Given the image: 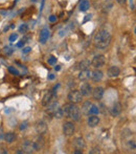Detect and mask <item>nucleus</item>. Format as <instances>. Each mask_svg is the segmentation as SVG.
Listing matches in <instances>:
<instances>
[{
	"label": "nucleus",
	"mask_w": 136,
	"mask_h": 154,
	"mask_svg": "<svg viewBox=\"0 0 136 154\" xmlns=\"http://www.w3.org/2000/svg\"><path fill=\"white\" fill-rule=\"evenodd\" d=\"M103 77H104V72L102 70H100V69H96V68H95V70L91 71V75H90V78H91L93 82L102 81Z\"/></svg>",
	"instance_id": "obj_13"
},
{
	"label": "nucleus",
	"mask_w": 136,
	"mask_h": 154,
	"mask_svg": "<svg viewBox=\"0 0 136 154\" xmlns=\"http://www.w3.org/2000/svg\"><path fill=\"white\" fill-rule=\"evenodd\" d=\"M90 75H91V71H90L89 69H83V70L80 71L77 78H79V80H81V81H87L90 78Z\"/></svg>",
	"instance_id": "obj_17"
},
{
	"label": "nucleus",
	"mask_w": 136,
	"mask_h": 154,
	"mask_svg": "<svg viewBox=\"0 0 136 154\" xmlns=\"http://www.w3.org/2000/svg\"><path fill=\"white\" fill-rule=\"evenodd\" d=\"M35 145H34V142L32 140H25L23 143V152L24 153H33L35 152Z\"/></svg>",
	"instance_id": "obj_10"
},
{
	"label": "nucleus",
	"mask_w": 136,
	"mask_h": 154,
	"mask_svg": "<svg viewBox=\"0 0 136 154\" xmlns=\"http://www.w3.org/2000/svg\"><path fill=\"white\" fill-rule=\"evenodd\" d=\"M56 20H57V17H56L55 15H51V16L49 17V21H50V22H55Z\"/></svg>",
	"instance_id": "obj_33"
},
{
	"label": "nucleus",
	"mask_w": 136,
	"mask_h": 154,
	"mask_svg": "<svg viewBox=\"0 0 136 154\" xmlns=\"http://www.w3.org/2000/svg\"><path fill=\"white\" fill-rule=\"evenodd\" d=\"M116 1H117V3L122 4V5H124V4H126L127 0H116Z\"/></svg>",
	"instance_id": "obj_36"
},
{
	"label": "nucleus",
	"mask_w": 136,
	"mask_h": 154,
	"mask_svg": "<svg viewBox=\"0 0 136 154\" xmlns=\"http://www.w3.org/2000/svg\"><path fill=\"white\" fill-rule=\"evenodd\" d=\"M27 31H29V26L26 24H22L19 27V32H26Z\"/></svg>",
	"instance_id": "obj_28"
},
{
	"label": "nucleus",
	"mask_w": 136,
	"mask_h": 154,
	"mask_svg": "<svg viewBox=\"0 0 136 154\" xmlns=\"http://www.w3.org/2000/svg\"><path fill=\"white\" fill-rule=\"evenodd\" d=\"M80 92L83 97H89L92 92V87L89 83H83L80 87Z\"/></svg>",
	"instance_id": "obj_8"
},
{
	"label": "nucleus",
	"mask_w": 136,
	"mask_h": 154,
	"mask_svg": "<svg viewBox=\"0 0 136 154\" xmlns=\"http://www.w3.org/2000/svg\"><path fill=\"white\" fill-rule=\"evenodd\" d=\"M57 63V58L55 56H49L48 57V64L50 65H55Z\"/></svg>",
	"instance_id": "obj_26"
},
{
	"label": "nucleus",
	"mask_w": 136,
	"mask_h": 154,
	"mask_svg": "<svg viewBox=\"0 0 136 154\" xmlns=\"http://www.w3.org/2000/svg\"><path fill=\"white\" fill-rule=\"evenodd\" d=\"M31 1H33V2H37L38 0H31Z\"/></svg>",
	"instance_id": "obj_41"
},
{
	"label": "nucleus",
	"mask_w": 136,
	"mask_h": 154,
	"mask_svg": "<svg viewBox=\"0 0 136 154\" xmlns=\"http://www.w3.org/2000/svg\"><path fill=\"white\" fill-rule=\"evenodd\" d=\"M92 106V103L89 101H86L83 103L82 105V108L80 109V111L84 114V116H89V110H90V107Z\"/></svg>",
	"instance_id": "obj_18"
},
{
	"label": "nucleus",
	"mask_w": 136,
	"mask_h": 154,
	"mask_svg": "<svg viewBox=\"0 0 136 154\" xmlns=\"http://www.w3.org/2000/svg\"><path fill=\"white\" fill-rule=\"evenodd\" d=\"M49 36H50V32H49L48 29H43L42 31L40 32V37H39V41L42 44H45L48 40Z\"/></svg>",
	"instance_id": "obj_12"
},
{
	"label": "nucleus",
	"mask_w": 136,
	"mask_h": 154,
	"mask_svg": "<svg viewBox=\"0 0 136 154\" xmlns=\"http://www.w3.org/2000/svg\"><path fill=\"white\" fill-rule=\"evenodd\" d=\"M34 145H35V150L36 151L41 150V149L43 148V146H44V138L40 135L36 140V142H34Z\"/></svg>",
	"instance_id": "obj_20"
},
{
	"label": "nucleus",
	"mask_w": 136,
	"mask_h": 154,
	"mask_svg": "<svg viewBox=\"0 0 136 154\" xmlns=\"http://www.w3.org/2000/svg\"><path fill=\"white\" fill-rule=\"evenodd\" d=\"M36 131L38 134L40 135H43L47 132V125L44 121H39L38 123L36 124Z\"/></svg>",
	"instance_id": "obj_9"
},
{
	"label": "nucleus",
	"mask_w": 136,
	"mask_h": 154,
	"mask_svg": "<svg viewBox=\"0 0 136 154\" xmlns=\"http://www.w3.org/2000/svg\"><path fill=\"white\" fill-rule=\"evenodd\" d=\"M48 79L49 80H53V79H55V75H53V73H50V75H48Z\"/></svg>",
	"instance_id": "obj_37"
},
{
	"label": "nucleus",
	"mask_w": 136,
	"mask_h": 154,
	"mask_svg": "<svg viewBox=\"0 0 136 154\" xmlns=\"http://www.w3.org/2000/svg\"><path fill=\"white\" fill-rule=\"evenodd\" d=\"M18 39V34H12L10 36V41L11 42H15Z\"/></svg>",
	"instance_id": "obj_29"
},
{
	"label": "nucleus",
	"mask_w": 136,
	"mask_h": 154,
	"mask_svg": "<svg viewBox=\"0 0 136 154\" xmlns=\"http://www.w3.org/2000/svg\"><path fill=\"white\" fill-rule=\"evenodd\" d=\"M98 112H100V108L98 107L96 105H93L92 104V106L90 107V110H89V116L90 114H98Z\"/></svg>",
	"instance_id": "obj_24"
},
{
	"label": "nucleus",
	"mask_w": 136,
	"mask_h": 154,
	"mask_svg": "<svg viewBox=\"0 0 136 154\" xmlns=\"http://www.w3.org/2000/svg\"><path fill=\"white\" fill-rule=\"evenodd\" d=\"M104 93H105L104 88L101 87V86H98V87H95L94 89H92L91 94H92V97H93L94 100H96V101H100V100L103 99Z\"/></svg>",
	"instance_id": "obj_7"
},
{
	"label": "nucleus",
	"mask_w": 136,
	"mask_h": 154,
	"mask_svg": "<svg viewBox=\"0 0 136 154\" xmlns=\"http://www.w3.org/2000/svg\"><path fill=\"white\" fill-rule=\"evenodd\" d=\"M31 51H32V48H31V47H29V46H27V47H25V48H23V49H22V53H23V54H29Z\"/></svg>",
	"instance_id": "obj_32"
},
{
	"label": "nucleus",
	"mask_w": 136,
	"mask_h": 154,
	"mask_svg": "<svg viewBox=\"0 0 136 154\" xmlns=\"http://www.w3.org/2000/svg\"><path fill=\"white\" fill-rule=\"evenodd\" d=\"M73 145H74L75 149H84L86 147L85 140L83 137H77L73 140Z\"/></svg>",
	"instance_id": "obj_19"
},
{
	"label": "nucleus",
	"mask_w": 136,
	"mask_h": 154,
	"mask_svg": "<svg viewBox=\"0 0 136 154\" xmlns=\"http://www.w3.org/2000/svg\"><path fill=\"white\" fill-rule=\"evenodd\" d=\"M75 131V126L72 122H65L63 124V133L66 136L73 135Z\"/></svg>",
	"instance_id": "obj_5"
},
{
	"label": "nucleus",
	"mask_w": 136,
	"mask_h": 154,
	"mask_svg": "<svg viewBox=\"0 0 136 154\" xmlns=\"http://www.w3.org/2000/svg\"><path fill=\"white\" fill-rule=\"evenodd\" d=\"M69 103H73V104H77V103H81L82 100H83V95L82 93L80 92V90H71L70 92L68 93V97H67Z\"/></svg>",
	"instance_id": "obj_3"
},
{
	"label": "nucleus",
	"mask_w": 136,
	"mask_h": 154,
	"mask_svg": "<svg viewBox=\"0 0 136 154\" xmlns=\"http://www.w3.org/2000/svg\"><path fill=\"white\" fill-rule=\"evenodd\" d=\"M26 127H27V123H26V122H24V123H22V124H21V126H20V129H21V130H24Z\"/></svg>",
	"instance_id": "obj_34"
},
{
	"label": "nucleus",
	"mask_w": 136,
	"mask_h": 154,
	"mask_svg": "<svg viewBox=\"0 0 136 154\" xmlns=\"http://www.w3.org/2000/svg\"><path fill=\"white\" fill-rule=\"evenodd\" d=\"M62 111H63L64 116L72 120L73 122H77L81 119V111H80V108L77 106V104H65L62 107Z\"/></svg>",
	"instance_id": "obj_2"
},
{
	"label": "nucleus",
	"mask_w": 136,
	"mask_h": 154,
	"mask_svg": "<svg viewBox=\"0 0 136 154\" xmlns=\"http://www.w3.org/2000/svg\"><path fill=\"white\" fill-rule=\"evenodd\" d=\"M129 146H130V148H132V149H135V148H136V144H135V140H130V142H129Z\"/></svg>",
	"instance_id": "obj_31"
},
{
	"label": "nucleus",
	"mask_w": 136,
	"mask_h": 154,
	"mask_svg": "<svg viewBox=\"0 0 136 154\" xmlns=\"http://www.w3.org/2000/svg\"><path fill=\"white\" fill-rule=\"evenodd\" d=\"M4 53L6 54V55H12L13 54V49L11 48V47H8V46H6V47H4Z\"/></svg>",
	"instance_id": "obj_30"
},
{
	"label": "nucleus",
	"mask_w": 136,
	"mask_h": 154,
	"mask_svg": "<svg viewBox=\"0 0 136 154\" xmlns=\"http://www.w3.org/2000/svg\"><path fill=\"white\" fill-rule=\"evenodd\" d=\"M73 153L74 154H82L83 153V150H82V149H77L75 151H73Z\"/></svg>",
	"instance_id": "obj_35"
},
{
	"label": "nucleus",
	"mask_w": 136,
	"mask_h": 154,
	"mask_svg": "<svg viewBox=\"0 0 136 154\" xmlns=\"http://www.w3.org/2000/svg\"><path fill=\"white\" fill-rule=\"evenodd\" d=\"M122 112V104L119 102H116V103L113 104V106L110 109V113H111L112 116H118Z\"/></svg>",
	"instance_id": "obj_11"
},
{
	"label": "nucleus",
	"mask_w": 136,
	"mask_h": 154,
	"mask_svg": "<svg viewBox=\"0 0 136 154\" xmlns=\"http://www.w3.org/2000/svg\"><path fill=\"white\" fill-rule=\"evenodd\" d=\"M53 116H55L56 119H62V118H63L64 114H63V111H62V108H61V107L58 108V110L55 112V114H53Z\"/></svg>",
	"instance_id": "obj_25"
},
{
	"label": "nucleus",
	"mask_w": 136,
	"mask_h": 154,
	"mask_svg": "<svg viewBox=\"0 0 136 154\" xmlns=\"http://www.w3.org/2000/svg\"><path fill=\"white\" fill-rule=\"evenodd\" d=\"M108 77L110 78H116L118 77V75H120V69L118 66H115V65H113V66L109 67V69H108Z\"/></svg>",
	"instance_id": "obj_15"
},
{
	"label": "nucleus",
	"mask_w": 136,
	"mask_h": 154,
	"mask_svg": "<svg viewBox=\"0 0 136 154\" xmlns=\"http://www.w3.org/2000/svg\"><path fill=\"white\" fill-rule=\"evenodd\" d=\"M46 113L48 114V116H53V114H55V112L58 110V108L60 107L59 106V103H58L57 101H51L50 103L48 104V105L46 106Z\"/></svg>",
	"instance_id": "obj_6"
},
{
	"label": "nucleus",
	"mask_w": 136,
	"mask_h": 154,
	"mask_svg": "<svg viewBox=\"0 0 136 154\" xmlns=\"http://www.w3.org/2000/svg\"><path fill=\"white\" fill-rule=\"evenodd\" d=\"M55 69H56V70H57V71H59L60 69H61V67H60V65H57V66L55 67Z\"/></svg>",
	"instance_id": "obj_39"
},
{
	"label": "nucleus",
	"mask_w": 136,
	"mask_h": 154,
	"mask_svg": "<svg viewBox=\"0 0 136 154\" xmlns=\"http://www.w3.org/2000/svg\"><path fill=\"white\" fill-rule=\"evenodd\" d=\"M55 95V93L53 92V90H48V91L45 92L44 97H42V105L47 106L51 101H53V97Z\"/></svg>",
	"instance_id": "obj_14"
},
{
	"label": "nucleus",
	"mask_w": 136,
	"mask_h": 154,
	"mask_svg": "<svg viewBox=\"0 0 136 154\" xmlns=\"http://www.w3.org/2000/svg\"><path fill=\"white\" fill-rule=\"evenodd\" d=\"M4 140H5V142L8 143V144H12V143L15 142V140H16V134H15L14 132H8V133H5V135H4Z\"/></svg>",
	"instance_id": "obj_21"
},
{
	"label": "nucleus",
	"mask_w": 136,
	"mask_h": 154,
	"mask_svg": "<svg viewBox=\"0 0 136 154\" xmlns=\"http://www.w3.org/2000/svg\"><path fill=\"white\" fill-rule=\"evenodd\" d=\"M90 64H91V62H90L89 60H83L82 62L79 63V68L81 69V70H83V69H88Z\"/></svg>",
	"instance_id": "obj_23"
},
{
	"label": "nucleus",
	"mask_w": 136,
	"mask_h": 154,
	"mask_svg": "<svg viewBox=\"0 0 136 154\" xmlns=\"http://www.w3.org/2000/svg\"><path fill=\"white\" fill-rule=\"evenodd\" d=\"M23 45H24V42H19L18 44H17V46H18V47H22Z\"/></svg>",
	"instance_id": "obj_38"
},
{
	"label": "nucleus",
	"mask_w": 136,
	"mask_h": 154,
	"mask_svg": "<svg viewBox=\"0 0 136 154\" xmlns=\"http://www.w3.org/2000/svg\"><path fill=\"white\" fill-rule=\"evenodd\" d=\"M3 137V134H2V131H1V129H0V140Z\"/></svg>",
	"instance_id": "obj_40"
},
{
	"label": "nucleus",
	"mask_w": 136,
	"mask_h": 154,
	"mask_svg": "<svg viewBox=\"0 0 136 154\" xmlns=\"http://www.w3.org/2000/svg\"><path fill=\"white\" fill-rule=\"evenodd\" d=\"M8 71H10L11 73H13V75H20V73H19V71L17 70L15 67H13V66L8 67Z\"/></svg>",
	"instance_id": "obj_27"
},
{
	"label": "nucleus",
	"mask_w": 136,
	"mask_h": 154,
	"mask_svg": "<svg viewBox=\"0 0 136 154\" xmlns=\"http://www.w3.org/2000/svg\"><path fill=\"white\" fill-rule=\"evenodd\" d=\"M105 63H106L105 56H104V55H98V56H95L93 59H92L91 65L94 67V68L100 69V68H102L104 65H105Z\"/></svg>",
	"instance_id": "obj_4"
},
{
	"label": "nucleus",
	"mask_w": 136,
	"mask_h": 154,
	"mask_svg": "<svg viewBox=\"0 0 136 154\" xmlns=\"http://www.w3.org/2000/svg\"><path fill=\"white\" fill-rule=\"evenodd\" d=\"M90 8V2L88 0H82L81 3H80V11L81 12H86Z\"/></svg>",
	"instance_id": "obj_22"
},
{
	"label": "nucleus",
	"mask_w": 136,
	"mask_h": 154,
	"mask_svg": "<svg viewBox=\"0 0 136 154\" xmlns=\"http://www.w3.org/2000/svg\"><path fill=\"white\" fill-rule=\"evenodd\" d=\"M87 123H88V126H89V127L94 128V127H96L98 124H100V118H98V116H96L95 114H91V116H89V118H88Z\"/></svg>",
	"instance_id": "obj_16"
},
{
	"label": "nucleus",
	"mask_w": 136,
	"mask_h": 154,
	"mask_svg": "<svg viewBox=\"0 0 136 154\" xmlns=\"http://www.w3.org/2000/svg\"><path fill=\"white\" fill-rule=\"evenodd\" d=\"M111 42V35L107 29H101L93 38V44L98 49H106Z\"/></svg>",
	"instance_id": "obj_1"
}]
</instances>
